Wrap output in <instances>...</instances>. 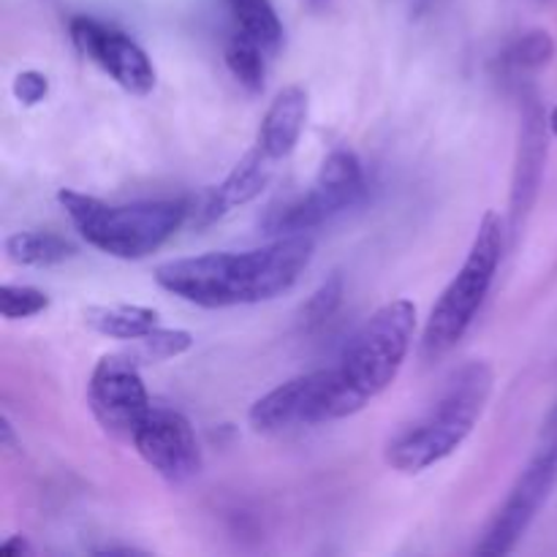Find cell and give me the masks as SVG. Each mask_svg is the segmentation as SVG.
<instances>
[{
    "label": "cell",
    "mask_w": 557,
    "mask_h": 557,
    "mask_svg": "<svg viewBox=\"0 0 557 557\" xmlns=\"http://www.w3.org/2000/svg\"><path fill=\"white\" fill-rule=\"evenodd\" d=\"M58 201L87 245L123 261H139L161 250L190 218L188 199L109 205L65 188Z\"/></svg>",
    "instance_id": "3957f363"
},
{
    "label": "cell",
    "mask_w": 557,
    "mask_h": 557,
    "mask_svg": "<svg viewBox=\"0 0 557 557\" xmlns=\"http://www.w3.org/2000/svg\"><path fill=\"white\" fill-rule=\"evenodd\" d=\"M495 375L487 362H468L430 411L413 419L386 444V466L400 473H422L455 455L487 408Z\"/></svg>",
    "instance_id": "7a4b0ae2"
},
{
    "label": "cell",
    "mask_w": 557,
    "mask_h": 557,
    "mask_svg": "<svg viewBox=\"0 0 557 557\" xmlns=\"http://www.w3.org/2000/svg\"><path fill=\"white\" fill-rule=\"evenodd\" d=\"M71 41L85 58H90L103 74L112 76L131 96H147L156 87V65L145 49L117 27L92 16H74L69 25Z\"/></svg>",
    "instance_id": "8fae6325"
},
{
    "label": "cell",
    "mask_w": 557,
    "mask_h": 557,
    "mask_svg": "<svg viewBox=\"0 0 557 557\" xmlns=\"http://www.w3.org/2000/svg\"><path fill=\"white\" fill-rule=\"evenodd\" d=\"M226 58L228 71H232L234 79L245 87L248 92H261L264 90L267 79V49L261 44H256L253 38H248L245 33H234L226 41Z\"/></svg>",
    "instance_id": "ac0fdd59"
},
{
    "label": "cell",
    "mask_w": 557,
    "mask_h": 557,
    "mask_svg": "<svg viewBox=\"0 0 557 557\" xmlns=\"http://www.w3.org/2000/svg\"><path fill=\"white\" fill-rule=\"evenodd\" d=\"M79 253L71 239L52 232H16L5 239V256L20 267H58Z\"/></svg>",
    "instance_id": "2e32d148"
},
{
    "label": "cell",
    "mask_w": 557,
    "mask_h": 557,
    "mask_svg": "<svg viewBox=\"0 0 557 557\" xmlns=\"http://www.w3.org/2000/svg\"><path fill=\"white\" fill-rule=\"evenodd\" d=\"M87 406L103 433L117 441L134 438L136 428L147 417L152 403L141 381V368L123 348L103 354L92 368L90 384H87Z\"/></svg>",
    "instance_id": "9c48e42d"
},
{
    "label": "cell",
    "mask_w": 557,
    "mask_h": 557,
    "mask_svg": "<svg viewBox=\"0 0 557 557\" xmlns=\"http://www.w3.org/2000/svg\"><path fill=\"white\" fill-rule=\"evenodd\" d=\"M343 294H346V283H343L341 275H332L315 288L308 297V302L299 310V324H302L305 332H315L332 321V315L341 310Z\"/></svg>",
    "instance_id": "ffe728a7"
},
{
    "label": "cell",
    "mask_w": 557,
    "mask_h": 557,
    "mask_svg": "<svg viewBox=\"0 0 557 557\" xmlns=\"http://www.w3.org/2000/svg\"><path fill=\"white\" fill-rule=\"evenodd\" d=\"M555 58V41L547 30H531L517 38L504 54V63L515 71H539Z\"/></svg>",
    "instance_id": "44dd1931"
},
{
    "label": "cell",
    "mask_w": 557,
    "mask_h": 557,
    "mask_svg": "<svg viewBox=\"0 0 557 557\" xmlns=\"http://www.w3.org/2000/svg\"><path fill=\"white\" fill-rule=\"evenodd\" d=\"M0 444L3 446L14 444V430H11V422L5 417L0 419Z\"/></svg>",
    "instance_id": "d4e9b609"
},
{
    "label": "cell",
    "mask_w": 557,
    "mask_h": 557,
    "mask_svg": "<svg viewBox=\"0 0 557 557\" xmlns=\"http://www.w3.org/2000/svg\"><path fill=\"white\" fill-rule=\"evenodd\" d=\"M547 123H549V134H553V136H555V139H557V107L553 109V112H549Z\"/></svg>",
    "instance_id": "484cf974"
},
{
    "label": "cell",
    "mask_w": 557,
    "mask_h": 557,
    "mask_svg": "<svg viewBox=\"0 0 557 557\" xmlns=\"http://www.w3.org/2000/svg\"><path fill=\"white\" fill-rule=\"evenodd\" d=\"M0 553L11 557H22V555H33V547L25 536H11L0 544Z\"/></svg>",
    "instance_id": "cb8c5ba5"
},
{
    "label": "cell",
    "mask_w": 557,
    "mask_h": 557,
    "mask_svg": "<svg viewBox=\"0 0 557 557\" xmlns=\"http://www.w3.org/2000/svg\"><path fill=\"white\" fill-rule=\"evenodd\" d=\"M275 163L277 161H272L259 145H253V150L245 152L243 161L226 174L223 183L212 185L205 194L196 196V201H190V226H210V223L221 221L223 215H228L237 207L248 205L256 196H261V190L270 185L272 174H275Z\"/></svg>",
    "instance_id": "7c38bea8"
},
{
    "label": "cell",
    "mask_w": 557,
    "mask_h": 557,
    "mask_svg": "<svg viewBox=\"0 0 557 557\" xmlns=\"http://www.w3.org/2000/svg\"><path fill=\"white\" fill-rule=\"evenodd\" d=\"M417 332V305L400 297L381 305L343 348L335 364L348 413H357L386 392L403 370Z\"/></svg>",
    "instance_id": "277c9868"
},
{
    "label": "cell",
    "mask_w": 557,
    "mask_h": 557,
    "mask_svg": "<svg viewBox=\"0 0 557 557\" xmlns=\"http://www.w3.org/2000/svg\"><path fill=\"white\" fill-rule=\"evenodd\" d=\"M141 460L172 484L194 479L205 466L199 438L188 417L166 406H152L131 438Z\"/></svg>",
    "instance_id": "30bf717a"
},
{
    "label": "cell",
    "mask_w": 557,
    "mask_h": 557,
    "mask_svg": "<svg viewBox=\"0 0 557 557\" xmlns=\"http://www.w3.org/2000/svg\"><path fill=\"white\" fill-rule=\"evenodd\" d=\"M547 128L549 123H544L536 98H531L525 112H522L520 156H517L515 185H511V226L520 223V218L531 210L533 199H536L544 161H547Z\"/></svg>",
    "instance_id": "4fadbf2b"
},
{
    "label": "cell",
    "mask_w": 557,
    "mask_h": 557,
    "mask_svg": "<svg viewBox=\"0 0 557 557\" xmlns=\"http://www.w3.org/2000/svg\"><path fill=\"white\" fill-rule=\"evenodd\" d=\"M158 310L147 305H92L85 310V324L112 341H136L158 326Z\"/></svg>",
    "instance_id": "9a60e30c"
},
{
    "label": "cell",
    "mask_w": 557,
    "mask_h": 557,
    "mask_svg": "<svg viewBox=\"0 0 557 557\" xmlns=\"http://www.w3.org/2000/svg\"><path fill=\"white\" fill-rule=\"evenodd\" d=\"M305 120H308V90L302 85L283 87L275 96V101L270 103V109H267L264 120H261L256 145L272 161H283L297 147L305 128Z\"/></svg>",
    "instance_id": "5bb4252c"
},
{
    "label": "cell",
    "mask_w": 557,
    "mask_h": 557,
    "mask_svg": "<svg viewBox=\"0 0 557 557\" xmlns=\"http://www.w3.org/2000/svg\"><path fill=\"white\" fill-rule=\"evenodd\" d=\"M315 243L308 234H288L250 250H215L166 261L156 270L163 292L199 308L259 305L292 292L313 261Z\"/></svg>",
    "instance_id": "6da1fadb"
},
{
    "label": "cell",
    "mask_w": 557,
    "mask_h": 557,
    "mask_svg": "<svg viewBox=\"0 0 557 557\" xmlns=\"http://www.w3.org/2000/svg\"><path fill=\"white\" fill-rule=\"evenodd\" d=\"M313 3H324V0H313Z\"/></svg>",
    "instance_id": "4316f807"
},
{
    "label": "cell",
    "mask_w": 557,
    "mask_h": 557,
    "mask_svg": "<svg viewBox=\"0 0 557 557\" xmlns=\"http://www.w3.org/2000/svg\"><path fill=\"white\" fill-rule=\"evenodd\" d=\"M49 308V297L41 288L33 286H14V283H5L0 288V313L9 321L30 319V315L44 313Z\"/></svg>",
    "instance_id": "7402d4cb"
},
{
    "label": "cell",
    "mask_w": 557,
    "mask_h": 557,
    "mask_svg": "<svg viewBox=\"0 0 557 557\" xmlns=\"http://www.w3.org/2000/svg\"><path fill=\"white\" fill-rule=\"evenodd\" d=\"M557 482V403L553 411L547 413L542 424V435H539L536 451H533L531 462L525 471L517 476L515 487L506 495L504 506L487 531L482 533L479 544L473 547V555L479 557H506L515 553L520 539L525 536L528 528L539 517V511L547 504L549 493H553Z\"/></svg>",
    "instance_id": "52a82bcc"
},
{
    "label": "cell",
    "mask_w": 557,
    "mask_h": 557,
    "mask_svg": "<svg viewBox=\"0 0 557 557\" xmlns=\"http://www.w3.org/2000/svg\"><path fill=\"white\" fill-rule=\"evenodd\" d=\"M506 226L504 218L495 210H487L479 221L476 237H473L471 250L462 261L460 272L451 277L449 286L438 297V302L430 310V319L422 332V359L424 362H438L444 359L457 343L466 337L476 319L484 297L495 281L500 259H504Z\"/></svg>",
    "instance_id": "5b68a950"
},
{
    "label": "cell",
    "mask_w": 557,
    "mask_h": 557,
    "mask_svg": "<svg viewBox=\"0 0 557 557\" xmlns=\"http://www.w3.org/2000/svg\"><path fill=\"white\" fill-rule=\"evenodd\" d=\"M11 90H14V98L22 107H36L49 96V79L41 71H22V74H16Z\"/></svg>",
    "instance_id": "603a6c76"
},
{
    "label": "cell",
    "mask_w": 557,
    "mask_h": 557,
    "mask_svg": "<svg viewBox=\"0 0 557 557\" xmlns=\"http://www.w3.org/2000/svg\"><path fill=\"white\" fill-rule=\"evenodd\" d=\"M368 190L362 161L351 150H335L321 163L319 174L305 194L270 207L261 218V232L270 237L305 234L341 212L359 205Z\"/></svg>",
    "instance_id": "8992f818"
},
{
    "label": "cell",
    "mask_w": 557,
    "mask_h": 557,
    "mask_svg": "<svg viewBox=\"0 0 557 557\" xmlns=\"http://www.w3.org/2000/svg\"><path fill=\"white\" fill-rule=\"evenodd\" d=\"M190 346H194V335H190L188 330L156 326V330H150L147 335L128 341V346H125L123 351L128 354L139 368H145V364H158L183 357L185 351H190Z\"/></svg>",
    "instance_id": "d6986e66"
},
{
    "label": "cell",
    "mask_w": 557,
    "mask_h": 557,
    "mask_svg": "<svg viewBox=\"0 0 557 557\" xmlns=\"http://www.w3.org/2000/svg\"><path fill=\"white\" fill-rule=\"evenodd\" d=\"M226 9L237 30L261 44L267 54H275L283 47L286 33H283V22L270 0H226Z\"/></svg>",
    "instance_id": "e0dca14e"
},
{
    "label": "cell",
    "mask_w": 557,
    "mask_h": 557,
    "mask_svg": "<svg viewBox=\"0 0 557 557\" xmlns=\"http://www.w3.org/2000/svg\"><path fill=\"white\" fill-rule=\"evenodd\" d=\"M346 417L351 413H348L346 397H343L341 381H337L335 364H332V368L297 375L256 400L248 413V422L256 433L275 435L297 428L337 422Z\"/></svg>",
    "instance_id": "ba28073f"
}]
</instances>
